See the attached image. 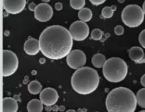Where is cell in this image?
<instances>
[{"instance_id":"obj_10","label":"cell","mask_w":145,"mask_h":112,"mask_svg":"<svg viewBox=\"0 0 145 112\" xmlns=\"http://www.w3.org/2000/svg\"><path fill=\"white\" fill-rule=\"evenodd\" d=\"M3 8L7 13L18 14L23 11L26 4L25 0H2Z\"/></svg>"},{"instance_id":"obj_28","label":"cell","mask_w":145,"mask_h":112,"mask_svg":"<svg viewBox=\"0 0 145 112\" xmlns=\"http://www.w3.org/2000/svg\"><path fill=\"white\" fill-rule=\"evenodd\" d=\"M140 82H141L142 85L145 87V74L142 76L141 79H140Z\"/></svg>"},{"instance_id":"obj_13","label":"cell","mask_w":145,"mask_h":112,"mask_svg":"<svg viewBox=\"0 0 145 112\" xmlns=\"http://www.w3.org/2000/svg\"><path fill=\"white\" fill-rule=\"evenodd\" d=\"M18 105L16 101L11 97H5L2 100L3 112H16Z\"/></svg>"},{"instance_id":"obj_9","label":"cell","mask_w":145,"mask_h":112,"mask_svg":"<svg viewBox=\"0 0 145 112\" xmlns=\"http://www.w3.org/2000/svg\"><path fill=\"white\" fill-rule=\"evenodd\" d=\"M53 16V10L47 3H41L37 5L34 11V16L35 19L40 22H47L52 18Z\"/></svg>"},{"instance_id":"obj_19","label":"cell","mask_w":145,"mask_h":112,"mask_svg":"<svg viewBox=\"0 0 145 112\" xmlns=\"http://www.w3.org/2000/svg\"><path fill=\"white\" fill-rule=\"evenodd\" d=\"M115 10H116V6H112V7H106L102 9L101 16L103 18H111L114 14Z\"/></svg>"},{"instance_id":"obj_31","label":"cell","mask_w":145,"mask_h":112,"mask_svg":"<svg viewBox=\"0 0 145 112\" xmlns=\"http://www.w3.org/2000/svg\"><path fill=\"white\" fill-rule=\"evenodd\" d=\"M125 0H118V1L119 3H123V2H125Z\"/></svg>"},{"instance_id":"obj_23","label":"cell","mask_w":145,"mask_h":112,"mask_svg":"<svg viewBox=\"0 0 145 112\" xmlns=\"http://www.w3.org/2000/svg\"><path fill=\"white\" fill-rule=\"evenodd\" d=\"M139 41L142 47L145 48V29L143 30L139 35Z\"/></svg>"},{"instance_id":"obj_6","label":"cell","mask_w":145,"mask_h":112,"mask_svg":"<svg viewBox=\"0 0 145 112\" xmlns=\"http://www.w3.org/2000/svg\"><path fill=\"white\" fill-rule=\"evenodd\" d=\"M18 67V59L14 52L8 50H3V77H8L16 72Z\"/></svg>"},{"instance_id":"obj_8","label":"cell","mask_w":145,"mask_h":112,"mask_svg":"<svg viewBox=\"0 0 145 112\" xmlns=\"http://www.w3.org/2000/svg\"><path fill=\"white\" fill-rule=\"evenodd\" d=\"M67 63L72 69H77L84 66L86 62V56L83 51L74 50L67 56Z\"/></svg>"},{"instance_id":"obj_7","label":"cell","mask_w":145,"mask_h":112,"mask_svg":"<svg viewBox=\"0 0 145 112\" xmlns=\"http://www.w3.org/2000/svg\"><path fill=\"white\" fill-rule=\"evenodd\" d=\"M69 31L73 40L76 41H84L89 34V26L86 22L81 20L71 24Z\"/></svg>"},{"instance_id":"obj_24","label":"cell","mask_w":145,"mask_h":112,"mask_svg":"<svg viewBox=\"0 0 145 112\" xmlns=\"http://www.w3.org/2000/svg\"><path fill=\"white\" fill-rule=\"evenodd\" d=\"M115 33L117 35H122L124 33V28L120 25H118L114 28Z\"/></svg>"},{"instance_id":"obj_2","label":"cell","mask_w":145,"mask_h":112,"mask_svg":"<svg viewBox=\"0 0 145 112\" xmlns=\"http://www.w3.org/2000/svg\"><path fill=\"white\" fill-rule=\"evenodd\" d=\"M137 96L126 87H118L110 91L106 100L109 112H134L137 108Z\"/></svg>"},{"instance_id":"obj_3","label":"cell","mask_w":145,"mask_h":112,"mask_svg":"<svg viewBox=\"0 0 145 112\" xmlns=\"http://www.w3.org/2000/svg\"><path fill=\"white\" fill-rule=\"evenodd\" d=\"M100 78L96 70L89 67H82L72 75L71 84L76 93L86 95L96 90Z\"/></svg>"},{"instance_id":"obj_29","label":"cell","mask_w":145,"mask_h":112,"mask_svg":"<svg viewBox=\"0 0 145 112\" xmlns=\"http://www.w3.org/2000/svg\"><path fill=\"white\" fill-rule=\"evenodd\" d=\"M39 62L40 64H44L45 62V60L44 59V58H41V59L39 60Z\"/></svg>"},{"instance_id":"obj_15","label":"cell","mask_w":145,"mask_h":112,"mask_svg":"<svg viewBox=\"0 0 145 112\" xmlns=\"http://www.w3.org/2000/svg\"><path fill=\"white\" fill-rule=\"evenodd\" d=\"M43 110V103L40 99H34L30 101L27 104V111L28 112H41Z\"/></svg>"},{"instance_id":"obj_33","label":"cell","mask_w":145,"mask_h":112,"mask_svg":"<svg viewBox=\"0 0 145 112\" xmlns=\"http://www.w3.org/2000/svg\"><path fill=\"white\" fill-rule=\"evenodd\" d=\"M142 111V112H144V111H145V110H144V111Z\"/></svg>"},{"instance_id":"obj_32","label":"cell","mask_w":145,"mask_h":112,"mask_svg":"<svg viewBox=\"0 0 145 112\" xmlns=\"http://www.w3.org/2000/svg\"><path fill=\"white\" fill-rule=\"evenodd\" d=\"M41 1H43V2H45V3H48V2H49L50 0H41Z\"/></svg>"},{"instance_id":"obj_16","label":"cell","mask_w":145,"mask_h":112,"mask_svg":"<svg viewBox=\"0 0 145 112\" xmlns=\"http://www.w3.org/2000/svg\"><path fill=\"white\" fill-rule=\"evenodd\" d=\"M78 17L81 21H83L84 22H88L90 21L93 17V13L91 10L89 8H84L79 10L78 13Z\"/></svg>"},{"instance_id":"obj_14","label":"cell","mask_w":145,"mask_h":112,"mask_svg":"<svg viewBox=\"0 0 145 112\" xmlns=\"http://www.w3.org/2000/svg\"><path fill=\"white\" fill-rule=\"evenodd\" d=\"M129 57L134 62L140 63L144 58V52L140 47L133 46L129 50Z\"/></svg>"},{"instance_id":"obj_1","label":"cell","mask_w":145,"mask_h":112,"mask_svg":"<svg viewBox=\"0 0 145 112\" xmlns=\"http://www.w3.org/2000/svg\"><path fill=\"white\" fill-rule=\"evenodd\" d=\"M40 49L44 56L59 60L67 56L73 45V38L69 30L54 25L45 28L39 38Z\"/></svg>"},{"instance_id":"obj_11","label":"cell","mask_w":145,"mask_h":112,"mask_svg":"<svg viewBox=\"0 0 145 112\" xmlns=\"http://www.w3.org/2000/svg\"><path fill=\"white\" fill-rule=\"evenodd\" d=\"M59 99L57 92L55 89L48 87L42 90L40 94V99L44 105L51 106L55 105Z\"/></svg>"},{"instance_id":"obj_5","label":"cell","mask_w":145,"mask_h":112,"mask_svg":"<svg viewBox=\"0 0 145 112\" xmlns=\"http://www.w3.org/2000/svg\"><path fill=\"white\" fill-rule=\"evenodd\" d=\"M142 8L136 4H130L125 7L122 11V21L130 28H136L141 25L144 19Z\"/></svg>"},{"instance_id":"obj_17","label":"cell","mask_w":145,"mask_h":112,"mask_svg":"<svg viewBox=\"0 0 145 112\" xmlns=\"http://www.w3.org/2000/svg\"><path fill=\"white\" fill-rule=\"evenodd\" d=\"M106 61V58L103 54L97 53L94 55L92 58L91 62L93 66L96 68H101L104 65Z\"/></svg>"},{"instance_id":"obj_25","label":"cell","mask_w":145,"mask_h":112,"mask_svg":"<svg viewBox=\"0 0 145 112\" xmlns=\"http://www.w3.org/2000/svg\"><path fill=\"white\" fill-rule=\"evenodd\" d=\"M89 1H91V3L93 5L99 6V5H101V4H103L106 0H89Z\"/></svg>"},{"instance_id":"obj_21","label":"cell","mask_w":145,"mask_h":112,"mask_svg":"<svg viewBox=\"0 0 145 112\" xmlns=\"http://www.w3.org/2000/svg\"><path fill=\"white\" fill-rule=\"evenodd\" d=\"M86 4L85 0H70V6L76 10H80L84 7Z\"/></svg>"},{"instance_id":"obj_4","label":"cell","mask_w":145,"mask_h":112,"mask_svg":"<svg viewBox=\"0 0 145 112\" xmlns=\"http://www.w3.org/2000/svg\"><path fill=\"white\" fill-rule=\"evenodd\" d=\"M127 65L120 58L108 59L103 67V74L108 82L118 83L125 79L127 74Z\"/></svg>"},{"instance_id":"obj_26","label":"cell","mask_w":145,"mask_h":112,"mask_svg":"<svg viewBox=\"0 0 145 112\" xmlns=\"http://www.w3.org/2000/svg\"><path fill=\"white\" fill-rule=\"evenodd\" d=\"M55 8L57 11H61L63 8V5H62V3L57 2L55 4Z\"/></svg>"},{"instance_id":"obj_30","label":"cell","mask_w":145,"mask_h":112,"mask_svg":"<svg viewBox=\"0 0 145 112\" xmlns=\"http://www.w3.org/2000/svg\"><path fill=\"white\" fill-rule=\"evenodd\" d=\"M142 9H143V11H144V14H145V1L144 2V4H143Z\"/></svg>"},{"instance_id":"obj_18","label":"cell","mask_w":145,"mask_h":112,"mask_svg":"<svg viewBox=\"0 0 145 112\" xmlns=\"http://www.w3.org/2000/svg\"><path fill=\"white\" fill-rule=\"evenodd\" d=\"M28 90L31 94L36 95L42 92V85L38 81H32L28 84Z\"/></svg>"},{"instance_id":"obj_22","label":"cell","mask_w":145,"mask_h":112,"mask_svg":"<svg viewBox=\"0 0 145 112\" xmlns=\"http://www.w3.org/2000/svg\"><path fill=\"white\" fill-rule=\"evenodd\" d=\"M91 37L94 41H100L103 37V31L99 28H96L91 31Z\"/></svg>"},{"instance_id":"obj_12","label":"cell","mask_w":145,"mask_h":112,"mask_svg":"<svg viewBox=\"0 0 145 112\" xmlns=\"http://www.w3.org/2000/svg\"><path fill=\"white\" fill-rule=\"evenodd\" d=\"M24 49L25 53L28 54V55H37L39 52V51L40 50V49L39 40L38 41L35 38H30L24 43Z\"/></svg>"},{"instance_id":"obj_20","label":"cell","mask_w":145,"mask_h":112,"mask_svg":"<svg viewBox=\"0 0 145 112\" xmlns=\"http://www.w3.org/2000/svg\"><path fill=\"white\" fill-rule=\"evenodd\" d=\"M137 104L142 108L145 109V87L140 89L137 93Z\"/></svg>"},{"instance_id":"obj_27","label":"cell","mask_w":145,"mask_h":112,"mask_svg":"<svg viewBox=\"0 0 145 112\" xmlns=\"http://www.w3.org/2000/svg\"><path fill=\"white\" fill-rule=\"evenodd\" d=\"M36 7L37 6L35 5V4L34 2H32L31 3V4L28 5V9H29L30 11H35V9H36Z\"/></svg>"}]
</instances>
